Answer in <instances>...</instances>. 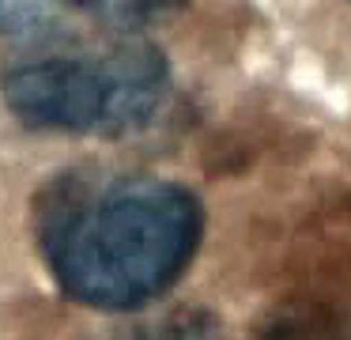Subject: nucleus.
Returning <instances> with one entry per match:
<instances>
[{
  "instance_id": "nucleus-6",
  "label": "nucleus",
  "mask_w": 351,
  "mask_h": 340,
  "mask_svg": "<svg viewBox=\"0 0 351 340\" xmlns=\"http://www.w3.org/2000/svg\"><path fill=\"white\" fill-rule=\"evenodd\" d=\"M182 0H114L106 8L110 19L125 23V27H136V23H147V19H159L162 12H174Z\"/></svg>"
},
{
  "instance_id": "nucleus-3",
  "label": "nucleus",
  "mask_w": 351,
  "mask_h": 340,
  "mask_svg": "<svg viewBox=\"0 0 351 340\" xmlns=\"http://www.w3.org/2000/svg\"><path fill=\"white\" fill-rule=\"evenodd\" d=\"M110 340H227V332H223V321L212 310L178 306L167 310V314L144 317L140 325H132V329L117 332Z\"/></svg>"
},
{
  "instance_id": "nucleus-4",
  "label": "nucleus",
  "mask_w": 351,
  "mask_h": 340,
  "mask_svg": "<svg viewBox=\"0 0 351 340\" xmlns=\"http://www.w3.org/2000/svg\"><path fill=\"white\" fill-rule=\"evenodd\" d=\"M265 340H351V321L328 310H302L280 317Z\"/></svg>"
},
{
  "instance_id": "nucleus-1",
  "label": "nucleus",
  "mask_w": 351,
  "mask_h": 340,
  "mask_svg": "<svg viewBox=\"0 0 351 340\" xmlns=\"http://www.w3.org/2000/svg\"><path fill=\"white\" fill-rule=\"evenodd\" d=\"M34 223L57 287L95 310H140L167 295L204 238L197 193L152 174H61L42 189Z\"/></svg>"
},
{
  "instance_id": "nucleus-5",
  "label": "nucleus",
  "mask_w": 351,
  "mask_h": 340,
  "mask_svg": "<svg viewBox=\"0 0 351 340\" xmlns=\"http://www.w3.org/2000/svg\"><path fill=\"white\" fill-rule=\"evenodd\" d=\"M57 0H0V27L12 34H38L53 27Z\"/></svg>"
},
{
  "instance_id": "nucleus-2",
  "label": "nucleus",
  "mask_w": 351,
  "mask_h": 340,
  "mask_svg": "<svg viewBox=\"0 0 351 340\" xmlns=\"http://www.w3.org/2000/svg\"><path fill=\"white\" fill-rule=\"evenodd\" d=\"M170 68L155 45L125 42L106 53H46L0 76L8 113L31 133L125 136L159 113Z\"/></svg>"
}]
</instances>
